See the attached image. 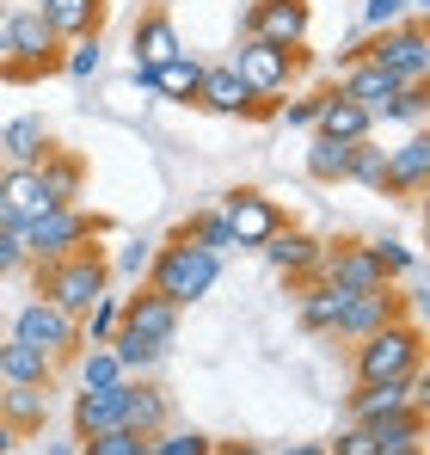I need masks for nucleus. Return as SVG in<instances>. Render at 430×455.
Returning <instances> with one entry per match:
<instances>
[{
	"label": "nucleus",
	"mask_w": 430,
	"mask_h": 455,
	"mask_svg": "<svg viewBox=\"0 0 430 455\" xmlns=\"http://www.w3.org/2000/svg\"><path fill=\"white\" fill-rule=\"evenodd\" d=\"M375 455H425V450H375Z\"/></svg>",
	"instance_id": "51"
},
{
	"label": "nucleus",
	"mask_w": 430,
	"mask_h": 455,
	"mask_svg": "<svg viewBox=\"0 0 430 455\" xmlns=\"http://www.w3.org/2000/svg\"><path fill=\"white\" fill-rule=\"evenodd\" d=\"M123 425L142 431V437H154L160 425H172V400H166V387H154L147 376L123 381Z\"/></svg>",
	"instance_id": "22"
},
{
	"label": "nucleus",
	"mask_w": 430,
	"mask_h": 455,
	"mask_svg": "<svg viewBox=\"0 0 430 455\" xmlns=\"http://www.w3.org/2000/svg\"><path fill=\"white\" fill-rule=\"evenodd\" d=\"M227 68L252 86V99H277V92H289V86H295L301 50L265 44V37H240V50H234V62H227Z\"/></svg>",
	"instance_id": "7"
},
{
	"label": "nucleus",
	"mask_w": 430,
	"mask_h": 455,
	"mask_svg": "<svg viewBox=\"0 0 430 455\" xmlns=\"http://www.w3.org/2000/svg\"><path fill=\"white\" fill-rule=\"evenodd\" d=\"M369 252H375V265L387 271V283L418 271V252H412V246H400V240H369Z\"/></svg>",
	"instance_id": "41"
},
{
	"label": "nucleus",
	"mask_w": 430,
	"mask_h": 455,
	"mask_svg": "<svg viewBox=\"0 0 430 455\" xmlns=\"http://www.w3.org/2000/svg\"><path fill=\"white\" fill-rule=\"evenodd\" d=\"M179 314H185L179 302L154 296V290L142 283L136 296H123V320H117V326H123V332H142V339H154V345H172V339H179Z\"/></svg>",
	"instance_id": "15"
},
{
	"label": "nucleus",
	"mask_w": 430,
	"mask_h": 455,
	"mask_svg": "<svg viewBox=\"0 0 430 455\" xmlns=\"http://www.w3.org/2000/svg\"><path fill=\"white\" fill-rule=\"evenodd\" d=\"M12 339H25V345H37L50 363H62L80 351V320L62 314L56 302H44V296H31V302L12 314Z\"/></svg>",
	"instance_id": "8"
},
{
	"label": "nucleus",
	"mask_w": 430,
	"mask_h": 455,
	"mask_svg": "<svg viewBox=\"0 0 430 455\" xmlns=\"http://www.w3.org/2000/svg\"><path fill=\"white\" fill-rule=\"evenodd\" d=\"M37 179H44V191H50L56 204H74V197H80V185H86V166H80L74 154L50 148L44 160H37Z\"/></svg>",
	"instance_id": "31"
},
{
	"label": "nucleus",
	"mask_w": 430,
	"mask_h": 455,
	"mask_svg": "<svg viewBox=\"0 0 430 455\" xmlns=\"http://www.w3.org/2000/svg\"><path fill=\"white\" fill-rule=\"evenodd\" d=\"M369 455L375 450H425V406H406V412H387V419H369Z\"/></svg>",
	"instance_id": "24"
},
{
	"label": "nucleus",
	"mask_w": 430,
	"mask_h": 455,
	"mask_svg": "<svg viewBox=\"0 0 430 455\" xmlns=\"http://www.w3.org/2000/svg\"><path fill=\"white\" fill-rule=\"evenodd\" d=\"M387 320H400V296H394V283H381V290H351L345 307H338V326H332V332L362 339V332H375V326H387Z\"/></svg>",
	"instance_id": "17"
},
{
	"label": "nucleus",
	"mask_w": 430,
	"mask_h": 455,
	"mask_svg": "<svg viewBox=\"0 0 430 455\" xmlns=\"http://www.w3.org/2000/svg\"><path fill=\"white\" fill-rule=\"evenodd\" d=\"M259 252H265V259H271L283 277H301V283H307V277L320 271V259H326V246H320L314 234H301V228H289V222L277 228V234H271Z\"/></svg>",
	"instance_id": "19"
},
{
	"label": "nucleus",
	"mask_w": 430,
	"mask_h": 455,
	"mask_svg": "<svg viewBox=\"0 0 430 455\" xmlns=\"http://www.w3.org/2000/svg\"><path fill=\"white\" fill-rule=\"evenodd\" d=\"M105 234L99 216H86L80 204H62V210H50V216H37V222L19 228V240H25V259L31 265H50V259H68L80 246H92Z\"/></svg>",
	"instance_id": "5"
},
{
	"label": "nucleus",
	"mask_w": 430,
	"mask_h": 455,
	"mask_svg": "<svg viewBox=\"0 0 430 455\" xmlns=\"http://www.w3.org/2000/svg\"><path fill=\"white\" fill-rule=\"evenodd\" d=\"M99 62H105V44H99V37H68V44H62V75L92 80Z\"/></svg>",
	"instance_id": "40"
},
{
	"label": "nucleus",
	"mask_w": 430,
	"mask_h": 455,
	"mask_svg": "<svg viewBox=\"0 0 430 455\" xmlns=\"http://www.w3.org/2000/svg\"><path fill=\"white\" fill-rule=\"evenodd\" d=\"M307 25H314V6L307 0H246V37L301 50L307 44Z\"/></svg>",
	"instance_id": "9"
},
{
	"label": "nucleus",
	"mask_w": 430,
	"mask_h": 455,
	"mask_svg": "<svg viewBox=\"0 0 430 455\" xmlns=\"http://www.w3.org/2000/svg\"><path fill=\"white\" fill-rule=\"evenodd\" d=\"M314 277H326V283H338V290H381L387 283V271L375 265V252L369 246H326V259H320V271Z\"/></svg>",
	"instance_id": "21"
},
{
	"label": "nucleus",
	"mask_w": 430,
	"mask_h": 455,
	"mask_svg": "<svg viewBox=\"0 0 430 455\" xmlns=\"http://www.w3.org/2000/svg\"><path fill=\"white\" fill-rule=\"evenodd\" d=\"M406 6H412V12H425V6H430V0H406Z\"/></svg>",
	"instance_id": "52"
},
{
	"label": "nucleus",
	"mask_w": 430,
	"mask_h": 455,
	"mask_svg": "<svg viewBox=\"0 0 430 455\" xmlns=\"http://www.w3.org/2000/svg\"><path fill=\"white\" fill-rule=\"evenodd\" d=\"M147 290L154 296H166V302H197V296H210L215 277H221V259L215 252H203V246H191L185 240V228H172V240H160L154 246V265L142 271Z\"/></svg>",
	"instance_id": "1"
},
{
	"label": "nucleus",
	"mask_w": 430,
	"mask_h": 455,
	"mask_svg": "<svg viewBox=\"0 0 430 455\" xmlns=\"http://www.w3.org/2000/svg\"><path fill=\"white\" fill-rule=\"evenodd\" d=\"M154 246H160V240H147V234H136V240H130V246L117 252V271H123V277H142L147 265H154Z\"/></svg>",
	"instance_id": "43"
},
{
	"label": "nucleus",
	"mask_w": 430,
	"mask_h": 455,
	"mask_svg": "<svg viewBox=\"0 0 430 455\" xmlns=\"http://www.w3.org/2000/svg\"><path fill=\"white\" fill-rule=\"evenodd\" d=\"M0 419H6L19 437H31V431H44V419H50V394H44V387H6V394H0Z\"/></svg>",
	"instance_id": "30"
},
{
	"label": "nucleus",
	"mask_w": 430,
	"mask_h": 455,
	"mask_svg": "<svg viewBox=\"0 0 430 455\" xmlns=\"http://www.w3.org/2000/svg\"><path fill=\"white\" fill-rule=\"evenodd\" d=\"M50 376H56V363L37 345H25V339H6L0 345V381L6 387H50Z\"/></svg>",
	"instance_id": "25"
},
{
	"label": "nucleus",
	"mask_w": 430,
	"mask_h": 455,
	"mask_svg": "<svg viewBox=\"0 0 430 455\" xmlns=\"http://www.w3.org/2000/svg\"><path fill=\"white\" fill-rule=\"evenodd\" d=\"M357 56H362V62H375V68H387L400 86H430L425 12H412V19H400V25H387V31H369V37L357 44Z\"/></svg>",
	"instance_id": "3"
},
{
	"label": "nucleus",
	"mask_w": 430,
	"mask_h": 455,
	"mask_svg": "<svg viewBox=\"0 0 430 455\" xmlns=\"http://www.w3.org/2000/svg\"><path fill=\"white\" fill-rule=\"evenodd\" d=\"M197 105H203V111H215V117H252V111H271L265 99H252V86L234 75L227 62L203 68V80H197Z\"/></svg>",
	"instance_id": "14"
},
{
	"label": "nucleus",
	"mask_w": 430,
	"mask_h": 455,
	"mask_svg": "<svg viewBox=\"0 0 430 455\" xmlns=\"http://www.w3.org/2000/svg\"><path fill=\"white\" fill-rule=\"evenodd\" d=\"M37 12L50 19V31L68 44V37H99L105 25V0H37Z\"/></svg>",
	"instance_id": "23"
},
{
	"label": "nucleus",
	"mask_w": 430,
	"mask_h": 455,
	"mask_svg": "<svg viewBox=\"0 0 430 455\" xmlns=\"http://www.w3.org/2000/svg\"><path fill=\"white\" fill-rule=\"evenodd\" d=\"M197 80H203V62H197L191 50H179V56H166L160 68H147V86H154L160 99H179V105L197 99Z\"/></svg>",
	"instance_id": "28"
},
{
	"label": "nucleus",
	"mask_w": 430,
	"mask_h": 455,
	"mask_svg": "<svg viewBox=\"0 0 430 455\" xmlns=\"http://www.w3.org/2000/svg\"><path fill=\"white\" fill-rule=\"evenodd\" d=\"M123 381V363L111 345H86L80 351V387H117Z\"/></svg>",
	"instance_id": "37"
},
{
	"label": "nucleus",
	"mask_w": 430,
	"mask_h": 455,
	"mask_svg": "<svg viewBox=\"0 0 430 455\" xmlns=\"http://www.w3.org/2000/svg\"><path fill=\"white\" fill-rule=\"evenodd\" d=\"M80 455H147V437L117 425V431H99V437H80Z\"/></svg>",
	"instance_id": "39"
},
{
	"label": "nucleus",
	"mask_w": 430,
	"mask_h": 455,
	"mask_svg": "<svg viewBox=\"0 0 430 455\" xmlns=\"http://www.w3.org/2000/svg\"><path fill=\"white\" fill-rule=\"evenodd\" d=\"M425 370L406 381H357V394H351V419L369 425V419H387V412H406V406H425Z\"/></svg>",
	"instance_id": "13"
},
{
	"label": "nucleus",
	"mask_w": 430,
	"mask_h": 455,
	"mask_svg": "<svg viewBox=\"0 0 430 455\" xmlns=\"http://www.w3.org/2000/svg\"><path fill=\"white\" fill-rule=\"evenodd\" d=\"M277 455H332V450H326V443H283Z\"/></svg>",
	"instance_id": "48"
},
{
	"label": "nucleus",
	"mask_w": 430,
	"mask_h": 455,
	"mask_svg": "<svg viewBox=\"0 0 430 455\" xmlns=\"http://www.w3.org/2000/svg\"><path fill=\"white\" fill-rule=\"evenodd\" d=\"M185 240H191V246H203V252H215V259L240 252V246H234V234H227V222H221V210H203V216H191V222H185Z\"/></svg>",
	"instance_id": "36"
},
{
	"label": "nucleus",
	"mask_w": 430,
	"mask_h": 455,
	"mask_svg": "<svg viewBox=\"0 0 430 455\" xmlns=\"http://www.w3.org/2000/svg\"><path fill=\"white\" fill-rule=\"evenodd\" d=\"M425 185H430V136L412 130L400 148H387V185H381V191H394V197H425Z\"/></svg>",
	"instance_id": "16"
},
{
	"label": "nucleus",
	"mask_w": 430,
	"mask_h": 455,
	"mask_svg": "<svg viewBox=\"0 0 430 455\" xmlns=\"http://www.w3.org/2000/svg\"><path fill=\"white\" fill-rule=\"evenodd\" d=\"M50 148H56V142H50L44 117H12V124L0 130V154H6V166H37Z\"/></svg>",
	"instance_id": "26"
},
{
	"label": "nucleus",
	"mask_w": 430,
	"mask_h": 455,
	"mask_svg": "<svg viewBox=\"0 0 430 455\" xmlns=\"http://www.w3.org/2000/svg\"><path fill=\"white\" fill-rule=\"evenodd\" d=\"M185 50V37H179V25L166 19V12H142L136 19V62L142 68H160L166 56H179Z\"/></svg>",
	"instance_id": "27"
},
{
	"label": "nucleus",
	"mask_w": 430,
	"mask_h": 455,
	"mask_svg": "<svg viewBox=\"0 0 430 455\" xmlns=\"http://www.w3.org/2000/svg\"><path fill=\"white\" fill-rule=\"evenodd\" d=\"M44 455H80V443H44Z\"/></svg>",
	"instance_id": "50"
},
{
	"label": "nucleus",
	"mask_w": 430,
	"mask_h": 455,
	"mask_svg": "<svg viewBox=\"0 0 430 455\" xmlns=\"http://www.w3.org/2000/svg\"><path fill=\"white\" fill-rule=\"evenodd\" d=\"M307 179L314 185H345V166H351V142H326V136H314V148H307Z\"/></svg>",
	"instance_id": "33"
},
{
	"label": "nucleus",
	"mask_w": 430,
	"mask_h": 455,
	"mask_svg": "<svg viewBox=\"0 0 430 455\" xmlns=\"http://www.w3.org/2000/svg\"><path fill=\"white\" fill-rule=\"evenodd\" d=\"M31 259H25V240H19V228L0 222V277H19Z\"/></svg>",
	"instance_id": "44"
},
{
	"label": "nucleus",
	"mask_w": 430,
	"mask_h": 455,
	"mask_svg": "<svg viewBox=\"0 0 430 455\" xmlns=\"http://www.w3.org/2000/svg\"><path fill=\"white\" fill-rule=\"evenodd\" d=\"M123 381H130V376H123ZM123 381H117V387H80V394H74V412H68V419H74V443L123 425Z\"/></svg>",
	"instance_id": "18"
},
{
	"label": "nucleus",
	"mask_w": 430,
	"mask_h": 455,
	"mask_svg": "<svg viewBox=\"0 0 430 455\" xmlns=\"http://www.w3.org/2000/svg\"><path fill=\"white\" fill-rule=\"evenodd\" d=\"M12 443H19V431H12V425L0 419V455H12Z\"/></svg>",
	"instance_id": "49"
},
{
	"label": "nucleus",
	"mask_w": 430,
	"mask_h": 455,
	"mask_svg": "<svg viewBox=\"0 0 430 455\" xmlns=\"http://www.w3.org/2000/svg\"><path fill=\"white\" fill-rule=\"evenodd\" d=\"M400 19H412L406 0H362V31H387V25H400Z\"/></svg>",
	"instance_id": "42"
},
{
	"label": "nucleus",
	"mask_w": 430,
	"mask_h": 455,
	"mask_svg": "<svg viewBox=\"0 0 430 455\" xmlns=\"http://www.w3.org/2000/svg\"><path fill=\"white\" fill-rule=\"evenodd\" d=\"M320 99H326V92H301V99H289L277 117H283L289 130H314V117H320Z\"/></svg>",
	"instance_id": "45"
},
{
	"label": "nucleus",
	"mask_w": 430,
	"mask_h": 455,
	"mask_svg": "<svg viewBox=\"0 0 430 455\" xmlns=\"http://www.w3.org/2000/svg\"><path fill=\"white\" fill-rule=\"evenodd\" d=\"M326 450H332V455H369V431H362V425H351V431H345L338 443H326Z\"/></svg>",
	"instance_id": "46"
},
{
	"label": "nucleus",
	"mask_w": 430,
	"mask_h": 455,
	"mask_svg": "<svg viewBox=\"0 0 430 455\" xmlns=\"http://www.w3.org/2000/svg\"><path fill=\"white\" fill-rule=\"evenodd\" d=\"M210 455H265L259 443H210Z\"/></svg>",
	"instance_id": "47"
},
{
	"label": "nucleus",
	"mask_w": 430,
	"mask_h": 455,
	"mask_svg": "<svg viewBox=\"0 0 430 455\" xmlns=\"http://www.w3.org/2000/svg\"><path fill=\"white\" fill-rule=\"evenodd\" d=\"M314 136H326V142H362V136H375V117L362 111L357 99H345L338 86H326L320 117H314Z\"/></svg>",
	"instance_id": "20"
},
{
	"label": "nucleus",
	"mask_w": 430,
	"mask_h": 455,
	"mask_svg": "<svg viewBox=\"0 0 430 455\" xmlns=\"http://www.w3.org/2000/svg\"><path fill=\"white\" fill-rule=\"evenodd\" d=\"M345 179H351V185H369V191H381V185H387V148H381L375 136L351 142V166H345Z\"/></svg>",
	"instance_id": "34"
},
{
	"label": "nucleus",
	"mask_w": 430,
	"mask_h": 455,
	"mask_svg": "<svg viewBox=\"0 0 430 455\" xmlns=\"http://www.w3.org/2000/svg\"><path fill=\"white\" fill-rule=\"evenodd\" d=\"M221 222H227V234H234V246H265L289 216L277 210V197H265V191H227Z\"/></svg>",
	"instance_id": "11"
},
{
	"label": "nucleus",
	"mask_w": 430,
	"mask_h": 455,
	"mask_svg": "<svg viewBox=\"0 0 430 455\" xmlns=\"http://www.w3.org/2000/svg\"><path fill=\"white\" fill-rule=\"evenodd\" d=\"M105 290H111V259H105L99 246H80V252H68V259L37 265V296L56 302L62 314H74V320L99 302Z\"/></svg>",
	"instance_id": "2"
},
{
	"label": "nucleus",
	"mask_w": 430,
	"mask_h": 455,
	"mask_svg": "<svg viewBox=\"0 0 430 455\" xmlns=\"http://www.w3.org/2000/svg\"><path fill=\"white\" fill-rule=\"evenodd\" d=\"M50 210H62V204L44 191L37 166H0V222L25 228V222H37V216H50Z\"/></svg>",
	"instance_id": "12"
},
{
	"label": "nucleus",
	"mask_w": 430,
	"mask_h": 455,
	"mask_svg": "<svg viewBox=\"0 0 430 455\" xmlns=\"http://www.w3.org/2000/svg\"><path fill=\"white\" fill-rule=\"evenodd\" d=\"M338 92H345V99H357L375 124H394V111H400V92H406V86L387 75V68H375V62H362V56H357V62H345V68H338Z\"/></svg>",
	"instance_id": "10"
},
{
	"label": "nucleus",
	"mask_w": 430,
	"mask_h": 455,
	"mask_svg": "<svg viewBox=\"0 0 430 455\" xmlns=\"http://www.w3.org/2000/svg\"><path fill=\"white\" fill-rule=\"evenodd\" d=\"M425 370V332L412 320H387L357 339V381H406Z\"/></svg>",
	"instance_id": "4"
},
{
	"label": "nucleus",
	"mask_w": 430,
	"mask_h": 455,
	"mask_svg": "<svg viewBox=\"0 0 430 455\" xmlns=\"http://www.w3.org/2000/svg\"><path fill=\"white\" fill-rule=\"evenodd\" d=\"M6 12H12V6H6V0H0V25H6Z\"/></svg>",
	"instance_id": "53"
},
{
	"label": "nucleus",
	"mask_w": 430,
	"mask_h": 455,
	"mask_svg": "<svg viewBox=\"0 0 430 455\" xmlns=\"http://www.w3.org/2000/svg\"><path fill=\"white\" fill-rule=\"evenodd\" d=\"M147 455H210V437L203 431H185V425H160L147 437Z\"/></svg>",
	"instance_id": "38"
},
{
	"label": "nucleus",
	"mask_w": 430,
	"mask_h": 455,
	"mask_svg": "<svg viewBox=\"0 0 430 455\" xmlns=\"http://www.w3.org/2000/svg\"><path fill=\"white\" fill-rule=\"evenodd\" d=\"M117 320H123V296H111V290H105L99 302L80 314V345H105V339L117 332Z\"/></svg>",
	"instance_id": "35"
},
{
	"label": "nucleus",
	"mask_w": 430,
	"mask_h": 455,
	"mask_svg": "<svg viewBox=\"0 0 430 455\" xmlns=\"http://www.w3.org/2000/svg\"><path fill=\"white\" fill-rule=\"evenodd\" d=\"M345 296H351V290H338V283H326V277H307V290H301V326H307V332H332Z\"/></svg>",
	"instance_id": "29"
},
{
	"label": "nucleus",
	"mask_w": 430,
	"mask_h": 455,
	"mask_svg": "<svg viewBox=\"0 0 430 455\" xmlns=\"http://www.w3.org/2000/svg\"><path fill=\"white\" fill-rule=\"evenodd\" d=\"M105 345L117 351V363H123V376H147V370H154V363L166 357V345H154V339H142V332H123V326H117V332H111Z\"/></svg>",
	"instance_id": "32"
},
{
	"label": "nucleus",
	"mask_w": 430,
	"mask_h": 455,
	"mask_svg": "<svg viewBox=\"0 0 430 455\" xmlns=\"http://www.w3.org/2000/svg\"><path fill=\"white\" fill-rule=\"evenodd\" d=\"M0 62H25V68H37V75H50V68H62V37L50 31V19L37 12V6H19V12H6V25H0Z\"/></svg>",
	"instance_id": "6"
}]
</instances>
